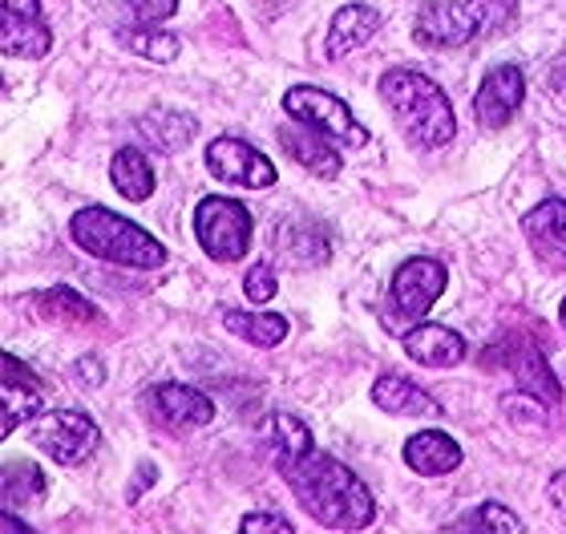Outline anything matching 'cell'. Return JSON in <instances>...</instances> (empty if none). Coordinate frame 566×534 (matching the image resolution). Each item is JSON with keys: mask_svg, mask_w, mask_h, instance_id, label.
<instances>
[{"mask_svg": "<svg viewBox=\"0 0 566 534\" xmlns=\"http://www.w3.org/2000/svg\"><path fill=\"white\" fill-rule=\"evenodd\" d=\"M380 29V12L373 4H344L328 24V41H324V53L328 61H340L348 53L373 41V33Z\"/></svg>", "mask_w": 566, "mask_h": 534, "instance_id": "obj_18", "label": "cell"}, {"mask_svg": "<svg viewBox=\"0 0 566 534\" xmlns=\"http://www.w3.org/2000/svg\"><path fill=\"white\" fill-rule=\"evenodd\" d=\"M373 405L392 417H437L441 413V405H437L429 392L417 389L413 380L397 377V373H385V377L373 385Z\"/></svg>", "mask_w": 566, "mask_h": 534, "instance_id": "obj_19", "label": "cell"}, {"mask_svg": "<svg viewBox=\"0 0 566 534\" xmlns=\"http://www.w3.org/2000/svg\"><path fill=\"white\" fill-rule=\"evenodd\" d=\"M251 231L255 219L239 199H223V195H207L195 207V239L199 248L219 263H235L251 251Z\"/></svg>", "mask_w": 566, "mask_h": 534, "instance_id": "obj_5", "label": "cell"}, {"mask_svg": "<svg viewBox=\"0 0 566 534\" xmlns=\"http://www.w3.org/2000/svg\"><path fill=\"white\" fill-rule=\"evenodd\" d=\"M138 130L150 138L154 150L178 155V150L199 134V122L190 118V114H178V109H150V114L138 122Z\"/></svg>", "mask_w": 566, "mask_h": 534, "instance_id": "obj_21", "label": "cell"}, {"mask_svg": "<svg viewBox=\"0 0 566 534\" xmlns=\"http://www.w3.org/2000/svg\"><path fill=\"white\" fill-rule=\"evenodd\" d=\"M0 526H4V531H29V526H24L21 519H12V514H4V519H0Z\"/></svg>", "mask_w": 566, "mask_h": 534, "instance_id": "obj_35", "label": "cell"}, {"mask_svg": "<svg viewBox=\"0 0 566 534\" xmlns=\"http://www.w3.org/2000/svg\"><path fill=\"white\" fill-rule=\"evenodd\" d=\"M36 308H45L49 316H61V321H73V324H90L97 321V308L90 304L85 296H77L73 287H49V292H41L36 296Z\"/></svg>", "mask_w": 566, "mask_h": 534, "instance_id": "obj_27", "label": "cell"}, {"mask_svg": "<svg viewBox=\"0 0 566 534\" xmlns=\"http://www.w3.org/2000/svg\"><path fill=\"white\" fill-rule=\"evenodd\" d=\"M70 235L82 251L94 260L118 263V268H142L154 272L166 263V248L150 231H142L126 214L109 211V207H85L70 219Z\"/></svg>", "mask_w": 566, "mask_h": 534, "instance_id": "obj_3", "label": "cell"}, {"mask_svg": "<svg viewBox=\"0 0 566 534\" xmlns=\"http://www.w3.org/2000/svg\"><path fill=\"white\" fill-rule=\"evenodd\" d=\"M275 248L287 255V260L304 263V268H316L332 255V235L328 227L312 219V214H292L275 227Z\"/></svg>", "mask_w": 566, "mask_h": 534, "instance_id": "obj_15", "label": "cell"}, {"mask_svg": "<svg viewBox=\"0 0 566 534\" xmlns=\"http://www.w3.org/2000/svg\"><path fill=\"white\" fill-rule=\"evenodd\" d=\"M526 102V77L518 65H494L473 94V118L485 130H502Z\"/></svg>", "mask_w": 566, "mask_h": 534, "instance_id": "obj_11", "label": "cell"}, {"mask_svg": "<svg viewBox=\"0 0 566 534\" xmlns=\"http://www.w3.org/2000/svg\"><path fill=\"white\" fill-rule=\"evenodd\" d=\"M49 494V482L41 465L33 462H9L4 465V511L12 506H33Z\"/></svg>", "mask_w": 566, "mask_h": 534, "instance_id": "obj_25", "label": "cell"}, {"mask_svg": "<svg viewBox=\"0 0 566 534\" xmlns=\"http://www.w3.org/2000/svg\"><path fill=\"white\" fill-rule=\"evenodd\" d=\"M142 401H146L150 417H158V421L170 426V429H199V426H211L214 421L211 397L199 392V389H190V385H178V380H163V385H154Z\"/></svg>", "mask_w": 566, "mask_h": 534, "instance_id": "obj_12", "label": "cell"}, {"mask_svg": "<svg viewBox=\"0 0 566 534\" xmlns=\"http://www.w3.org/2000/svg\"><path fill=\"white\" fill-rule=\"evenodd\" d=\"M29 438H33L36 450L49 453L57 465H82L85 458H94L102 429L82 409H49V413L36 417Z\"/></svg>", "mask_w": 566, "mask_h": 534, "instance_id": "obj_7", "label": "cell"}, {"mask_svg": "<svg viewBox=\"0 0 566 534\" xmlns=\"http://www.w3.org/2000/svg\"><path fill=\"white\" fill-rule=\"evenodd\" d=\"M283 114L292 122H304L312 130L328 134L332 143L344 146V150H365L368 130L356 122V114L344 106L340 97L319 90V85H292L283 94Z\"/></svg>", "mask_w": 566, "mask_h": 534, "instance_id": "obj_6", "label": "cell"}, {"mask_svg": "<svg viewBox=\"0 0 566 534\" xmlns=\"http://www.w3.org/2000/svg\"><path fill=\"white\" fill-rule=\"evenodd\" d=\"M118 45L126 49V53H138V57H146V61H158V65H166V61H175L178 53H182V41H178L175 33H158V29H150V24L118 29Z\"/></svg>", "mask_w": 566, "mask_h": 534, "instance_id": "obj_24", "label": "cell"}, {"mask_svg": "<svg viewBox=\"0 0 566 534\" xmlns=\"http://www.w3.org/2000/svg\"><path fill=\"white\" fill-rule=\"evenodd\" d=\"M239 531L243 534H292L295 526L283 519V514H272V511H251L239 519Z\"/></svg>", "mask_w": 566, "mask_h": 534, "instance_id": "obj_31", "label": "cell"}, {"mask_svg": "<svg viewBox=\"0 0 566 534\" xmlns=\"http://www.w3.org/2000/svg\"><path fill=\"white\" fill-rule=\"evenodd\" d=\"M518 0H429L413 21L421 49H461L514 21Z\"/></svg>", "mask_w": 566, "mask_h": 534, "instance_id": "obj_4", "label": "cell"}, {"mask_svg": "<svg viewBox=\"0 0 566 534\" xmlns=\"http://www.w3.org/2000/svg\"><path fill=\"white\" fill-rule=\"evenodd\" d=\"M280 143L307 175H316V178L340 175V150H336V143H332L328 134L312 130L304 122H292V126H280Z\"/></svg>", "mask_w": 566, "mask_h": 534, "instance_id": "obj_14", "label": "cell"}, {"mask_svg": "<svg viewBox=\"0 0 566 534\" xmlns=\"http://www.w3.org/2000/svg\"><path fill=\"white\" fill-rule=\"evenodd\" d=\"M546 499H551V506H555L558 519L566 523V474H555V478H551V486H546Z\"/></svg>", "mask_w": 566, "mask_h": 534, "instance_id": "obj_33", "label": "cell"}, {"mask_svg": "<svg viewBox=\"0 0 566 534\" xmlns=\"http://www.w3.org/2000/svg\"><path fill=\"white\" fill-rule=\"evenodd\" d=\"M280 474L292 486V494L300 499L312 519L319 526L332 531H365L377 519V502L368 494V486L348 470L344 462H336L332 453H319L316 446L280 458Z\"/></svg>", "mask_w": 566, "mask_h": 534, "instance_id": "obj_1", "label": "cell"}, {"mask_svg": "<svg viewBox=\"0 0 566 534\" xmlns=\"http://www.w3.org/2000/svg\"><path fill=\"white\" fill-rule=\"evenodd\" d=\"M73 373H77V380H82V385H90V389H97V385L106 380V365H102L97 356H82V360L73 365Z\"/></svg>", "mask_w": 566, "mask_h": 534, "instance_id": "obj_32", "label": "cell"}, {"mask_svg": "<svg viewBox=\"0 0 566 534\" xmlns=\"http://www.w3.org/2000/svg\"><path fill=\"white\" fill-rule=\"evenodd\" d=\"M522 227H526V235H531L534 248L546 251V255H555V260H566V199L538 202V207L522 219Z\"/></svg>", "mask_w": 566, "mask_h": 534, "instance_id": "obj_20", "label": "cell"}, {"mask_svg": "<svg viewBox=\"0 0 566 534\" xmlns=\"http://www.w3.org/2000/svg\"><path fill=\"white\" fill-rule=\"evenodd\" d=\"M405 465L421 478H446L461 465V446L449 438L446 429H421L405 441Z\"/></svg>", "mask_w": 566, "mask_h": 534, "instance_id": "obj_17", "label": "cell"}, {"mask_svg": "<svg viewBox=\"0 0 566 534\" xmlns=\"http://www.w3.org/2000/svg\"><path fill=\"white\" fill-rule=\"evenodd\" d=\"M275 292H280V280H275L272 263H251V272L243 275V296L251 304H268V300H275Z\"/></svg>", "mask_w": 566, "mask_h": 534, "instance_id": "obj_29", "label": "cell"}, {"mask_svg": "<svg viewBox=\"0 0 566 534\" xmlns=\"http://www.w3.org/2000/svg\"><path fill=\"white\" fill-rule=\"evenodd\" d=\"M453 531H497V534H518L526 531L522 526V519L510 506H502V502H482L478 511H470L465 519H458L453 523Z\"/></svg>", "mask_w": 566, "mask_h": 534, "instance_id": "obj_28", "label": "cell"}, {"mask_svg": "<svg viewBox=\"0 0 566 534\" xmlns=\"http://www.w3.org/2000/svg\"><path fill=\"white\" fill-rule=\"evenodd\" d=\"M558 321H563V328H566V300H563V308H558Z\"/></svg>", "mask_w": 566, "mask_h": 534, "instance_id": "obj_36", "label": "cell"}, {"mask_svg": "<svg viewBox=\"0 0 566 534\" xmlns=\"http://www.w3.org/2000/svg\"><path fill=\"white\" fill-rule=\"evenodd\" d=\"M0 49L4 57H45L53 49V29L45 24L41 0H0Z\"/></svg>", "mask_w": 566, "mask_h": 534, "instance_id": "obj_10", "label": "cell"}, {"mask_svg": "<svg viewBox=\"0 0 566 534\" xmlns=\"http://www.w3.org/2000/svg\"><path fill=\"white\" fill-rule=\"evenodd\" d=\"M405 353L424 368H453L465 360V336L446 328V324H413L405 333Z\"/></svg>", "mask_w": 566, "mask_h": 534, "instance_id": "obj_16", "label": "cell"}, {"mask_svg": "<svg viewBox=\"0 0 566 534\" xmlns=\"http://www.w3.org/2000/svg\"><path fill=\"white\" fill-rule=\"evenodd\" d=\"M551 85H555V94H558V97H566V57L558 61L555 70H551Z\"/></svg>", "mask_w": 566, "mask_h": 534, "instance_id": "obj_34", "label": "cell"}, {"mask_svg": "<svg viewBox=\"0 0 566 534\" xmlns=\"http://www.w3.org/2000/svg\"><path fill=\"white\" fill-rule=\"evenodd\" d=\"M223 328L235 333L239 341H251L255 348H275V345H283V336H287V321H283L280 312L223 308Z\"/></svg>", "mask_w": 566, "mask_h": 534, "instance_id": "obj_22", "label": "cell"}, {"mask_svg": "<svg viewBox=\"0 0 566 534\" xmlns=\"http://www.w3.org/2000/svg\"><path fill=\"white\" fill-rule=\"evenodd\" d=\"M0 392H4V433H12L21 421H29V417H36L45 409L36 380H4Z\"/></svg>", "mask_w": 566, "mask_h": 534, "instance_id": "obj_26", "label": "cell"}, {"mask_svg": "<svg viewBox=\"0 0 566 534\" xmlns=\"http://www.w3.org/2000/svg\"><path fill=\"white\" fill-rule=\"evenodd\" d=\"M126 9H130L134 24L158 29V21H170L178 12V0H126Z\"/></svg>", "mask_w": 566, "mask_h": 534, "instance_id": "obj_30", "label": "cell"}, {"mask_svg": "<svg viewBox=\"0 0 566 534\" xmlns=\"http://www.w3.org/2000/svg\"><path fill=\"white\" fill-rule=\"evenodd\" d=\"M446 263L441 260H429V255H413V260H405L397 272H392V284H389V312L392 321H409L417 324L424 312L433 308L441 292H446Z\"/></svg>", "mask_w": 566, "mask_h": 534, "instance_id": "obj_8", "label": "cell"}, {"mask_svg": "<svg viewBox=\"0 0 566 534\" xmlns=\"http://www.w3.org/2000/svg\"><path fill=\"white\" fill-rule=\"evenodd\" d=\"M109 178H114V187H118L122 199L130 202H146L154 195V167L146 150H118L114 163H109Z\"/></svg>", "mask_w": 566, "mask_h": 534, "instance_id": "obj_23", "label": "cell"}, {"mask_svg": "<svg viewBox=\"0 0 566 534\" xmlns=\"http://www.w3.org/2000/svg\"><path fill=\"white\" fill-rule=\"evenodd\" d=\"M380 97L417 150H441L446 143H453V134H458L453 102L433 77L417 70H389L380 77Z\"/></svg>", "mask_w": 566, "mask_h": 534, "instance_id": "obj_2", "label": "cell"}, {"mask_svg": "<svg viewBox=\"0 0 566 534\" xmlns=\"http://www.w3.org/2000/svg\"><path fill=\"white\" fill-rule=\"evenodd\" d=\"M497 348L506 353L510 377H514V385H518L522 392H531L534 401H543V405L563 401V385H558V377L551 373V365H546V356L538 353L531 341H514V345H510V341H497Z\"/></svg>", "mask_w": 566, "mask_h": 534, "instance_id": "obj_13", "label": "cell"}, {"mask_svg": "<svg viewBox=\"0 0 566 534\" xmlns=\"http://www.w3.org/2000/svg\"><path fill=\"white\" fill-rule=\"evenodd\" d=\"M207 170H211L219 182H231V187L243 190H268L275 187V163L263 150H255L243 138H214L207 146Z\"/></svg>", "mask_w": 566, "mask_h": 534, "instance_id": "obj_9", "label": "cell"}]
</instances>
